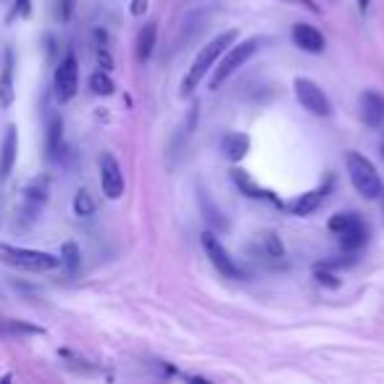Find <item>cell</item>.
Returning <instances> with one entry per match:
<instances>
[{"label":"cell","instance_id":"obj_1","mask_svg":"<svg viewBox=\"0 0 384 384\" xmlns=\"http://www.w3.org/2000/svg\"><path fill=\"white\" fill-rule=\"evenodd\" d=\"M237 40H239L237 29H226V32H221L219 37H213L205 48H200L198 55H195V61H192V66H190V71H187L185 82H182V95L195 93L200 80H203V77L213 68V64L219 61V55H224L226 48H232Z\"/></svg>","mask_w":384,"mask_h":384},{"label":"cell","instance_id":"obj_2","mask_svg":"<svg viewBox=\"0 0 384 384\" xmlns=\"http://www.w3.org/2000/svg\"><path fill=\"white\" fill-rule=\"evenodd\" d=\"M0 261L8 266H16V268H24V271H35V274L53 271V268L61 266V258L53 255V253L16 248V245H6V242H0Z\"/></svg>","mask_w":384,"mask_h":384},{"label":"cell","instance_id":"obj_3","mask_svg":"<svg viewBox=\"0 0 384 384\" xmlns=\"http://www.w3.org/2000/svg\"><path fill=\"white\" fill-rule=\"evenodd\" d=\"M264 45V37H248L242 42H235L232 48L224 51V58L219 61V66L213 68V77H211V90H219L239 66H245L250 61L253 55L258 53V48Z\"/></svg>","mask_w":384,"mask_h":384},{"label":"cell","instance_id":"obj_4","mask_svg":"<svg viewBox=\"0 0 384 384\" xmlns=\"http://www.w3.org/2000/svg\"><path fill=\"white\" fill-rule=\"evenodd\" d=\"M345 166H347V174H350V182L358 190V195H363L366 200H374L382 195V179L374 169L366 156H360L356 150H350L345 156Z\"/></svg>","mask_w":384,"mask_h":384},{"label":"cell","instance_id":"obj_5","mask_svg":"<svg viewBox=\"0 0 384 384\" xmlns=\"http://www.w3.org/2000/svg\"><path fill=\"white\" fill-rule=\"evenodd\" d=\"M80 87V64H77V55L66 53L61 58V64L53 74V95L58 103H68Z\"/></svg>","mask_w":384,"mask_h":384},{"label":"cell","instance_id":"obj_6","mask_svg":"<svg viewBox=\"0 0 384 384\" xmlns=\"http://www.w3.org/2000/svg\"><path fill=\"white\" fill-rule=\"evenodd\" d=\"M200 245H203V250L208 255V261L211 266L226 279H242V268L235 264V258L226 253V248L221 245V239L216 237L213 232H203L200 235Z\"/></svg>","mask_w":384,"mask_h":384},{"label":"cell","instance_id":"obj_7","mask_svg":"<svg viewBox=\"0 0 384 384\" xmlns=\"http://www.w3.org/2000/svg\"><path fill=\"white\" fill-rule=\"evenodd\" d=\"M295 98H298V103H300L308 113H313V116H331L329 98L324 95V90H321L313 80L298 77V80H295Z\"/></svg>","mask_w":384,"mask_h":384},{"label":"cell","instance_id":"obj_8","mask_svg":"<svg viewBox=\"0 0 384 384\" xmlns=\"http://www.w3.org/2000/svg\"><path fill=\"white\" fill-rule=\"evenodd\" d=\"M100 187H103V195L111 200H119L124 195V174H121L119 161L111 153L100 156Z\"/></svg>","mask_w":384,"mask_h":384},{"label":"cell","instance_id":"obj_9","mask_svg":"<svg viewBox=\"0 0 384 384\" xmlns=\"http://www.w3.org/2000/svg\"><path fill=\"white\" fill-rule=\"evenodd\" d=\"M331 185H334V179H327L324 185H318L316 190H311V192H305V195H300V198H295L292 203H282V208L284 211H290L292 216H308V213H313L327 200V195H329V190H331Z\"/></svg>","mask_w":384,"mask_h":384},{"label":"cell","instance_id":"obj_10","mask_svg":"<svg viewBox=\"0 0 384 384\" xmlns=\"http://www.w3.org/2000/svg\"><path fill=\"white\" fill-rule=\"evenodd\" d=\"M48 195H51V179L48 176H37V179L29 182L27 190H24V213L29 219H35L40 213Z\"/></svg>","mask_w":384,"mask_h":384},{"label":"cell","instance_id":"obj_11","mask_svg":"<svg viewBox=\"0 0 384 384\" xmlns=\"http://www.w3.org/2000/svg\"><path fill=\"white\" fill-rule=\"evenodd\" d=\"M16 156H19V132L14 124L6 127L3 134V145H0V179H8L16 166Z\"/></svg>","mask_w":384,"mask_h":384},{"label":"cell","instance_id":"obj_12","mask_svg":"<svg viewBox=\"0 0 384 384\" xmlns=\"http://www.w3.org/2000/svg\"><path fill=\"white\" fill-rule=\"evenodd\" d=\"M292 42L300 48V51H305V53H324V35L318 32L316 27H311V24H295L292 27Z\"/></svg>","mask_w":384,"mask_h":384},{"label":"cell","instance_id":"obj_13","mask_svg":"<svg viewBox=\"0 0 384 384\" xmlns=\"http://www.w3.org/2000/svg\"><path fill=\"white\" fill-rule=\"evenodd\" d=\"M366 242H369V229L360 219H356L347 229L340 232V245H342L345 253H358Z\"/></svg>","mask_w":384,"mask_h":384},{"label":"cell","instance_id":"obj_14","mask_svg":"<svg viewBox=\"0 0 384 384\" xmlns=\"http://www.w3.org/2000/svg\"><path fill=\"white\" fill-rule=\"evenodd\" d=\"M250 150V137L245 132H226L221 137V153L229 161H242Z\"/></svg>","mask_w":384,"mask_h":384},{"label":"cell","instance_id":"obj_15","mask_svg":"<svg viewBox=\"0 0 384 384\" xmlns=\"http://www.w3.org/2000/svg\"><path fill=\"white\" fill-rule=\"evenodd\" d=\"M360 116L369 127H379L384 121V98L376 93L360 95Z\"/></svg>","mask_w":384,"mask_h":384},{"label":"cell","instance_id":"obj_16","mask_svg":"<svg viewBox=\"0 0 384 384\" xmlns=\"http://www.w3.org/2000/svg\"><path fill=\"white\" fill-rule=\"evenodd\" d=\"M45 150H48L51 161H61V156H64V121H61V116H51V121H48Z\"/></svg>","mask_w":384,"mask_h":384},{"label":"cell","instance_id":"obj_17","mask_svg":"<svg viewBox=\"0 0 384 384\" xmlns=\"http://www.w3.org/2000/svg\"><path fill=\"white\" fill-rule=\"evenodd\" d=\"M232 182L239 187V192H242V195H248V198H255V200H258V198H271L279 205V208H282V203H279V200L274 198L271 192H266V190L258 185V182H253V176L248 172H242V169H235V172H232Z\"/></svg>","mask_w":384,"mask_h":384},{"label":"cell","instance_id":"obj_18","mask_svg":"<svg viewBox=\"0 0 384 384\" xmlns=\"http://www.w3.org/2000/svg\"><path fill=\"white\" fill-rule=\"evenodd\" d=\"M0 334L3 337H42L45 329L37 324L21 321V318H3L0 321Z\"/></svg>","mask_w":384,"mask_h":384},{"label":"cell","instance_id":"obj_19","mask_svg":"<svg viewBox=\"0 0 384 384\" xmlns=\"http://www.w3.org/2000/svg\"><path fill=\"white\" fill-rule=\"evenodd\" d=\"M14 53L8 51L6 53V66H3V74H0V106L11 108L14 103Z\"/></svg>","mask_w":384,"mask_h":384},{"label":"cell","instance_id":"obj_20","mask_svg":"<svg viewBox=\"0 0 384 384\" xmlns=\"http://www.w3.org/2000/svg\"><path fill=\"white\" fill-rule=\"evenodd\" d=\"M156 40H158V27L150 21L145 27L140 29V35H137V61L140 64H145L150 53L156 51Z\"/></svg>","mask_w":384,"mask_h":384},{"label":"cell","instance_id":"obj_21","mask_svg":"<svg viewBox=\"0 0 384 384\" xmlns=\"http://www.w3.org/2000/svg\"><path fill=\"white\" fill-rule=\"evenodd\" d=\"M200 208H203V213H205V221H208L213 229H219V232H226V229H229L226 216L221 211H216V208H213V203L205 198V195H200Z\"/></svg>","mask_w":384,"mask_h":384},{"label":"cell","instance_id":"obj_22","mask_svg":"<svg viewBox=\"0 0 384 384\" xmlns=\"http://www.w3.org/2000/svg\"><path fill=\"white\" fill-rule=\"evenodd\" d=\"M82 264V250L77 242H64V248H61V266H66L68 274H74Z\"/></svg>","mask_w":384,"mask_h":384},{"label":"cell","instance_id":"obj_23","mask_svg":"<svg viewBox=\"0 0 384 384\" xmlns=\"http://www.w3.org/2000/svg\"><path fill=\"white\" fill-rule=\"evenodd\" d=\"M90 90H93L95 95H100V98H108V95H113L116 84L108 77V71L100 68V71H95L93 77H90Z\"/></svg>","mask_w":384,"mask_h":384},{"label":"cell","instance_id":"obj_24","mask_svg":"<svg viewBox=\"0 0 384 384\" xmlns=\"http://www.w3.org/2000/svg\"><path fill=\"white\" fill-rule=\"evenodd\" d=\"M74 213H77L80 219H90L95 213V200L87 190H80V192L74 195Z\"/></svg>","mask_w":384,"mask_h":384},{"label":"cell","instance_id":"obj_25","mask_svg":"<svg viewBox=\"0 0 384 384\" xmlns=\"http://www.w3.org/2000/svg\"><path fill=\"white\" fill-rule=\"evenodd\" d=\"M261 242H264V250L268 258H284V245H282V239L274 232H266Z\"/></svg>","mask_w":384,"mask_h":384},{"label":"cell","instance_id":"obj_26","mask_svg":"<svg viewBox=\"0 0 384 384\" xmlns=\"http://www.w3.org/2000/svg\"><path fill=\"white\" fill-rule=\"evenodd\" d=\"M356 219H358V213H334V216L329 219V229L334 232V235H340V232L347 229Z\"/></svg>","mask_w":384,"mask_h":384},{"label":"cell","instance_id":"obj_27","mask_svg":"<svg viewBox=\"0 0 384 384\" xmlns=\"http://www.w3.org/2000/svg\"><path fill=\"white\" fill-rule=\"evenodd\" d=\"M74 6H77V0H58V6H55L58 21H68L71 14H74Z\"/></svg>","mask_w":384,"mask_h":384},{"label":"cell","instance_id":"obj_28","mask_svg":"<svg viewBox=\"0 0 384 384\" xmlns=\"http://www.w3.org/2000/svg\"><path fill=\"white\" fill-rule=\"evenodd\" d=\"M316 279H318V284H327V287H331V290L340 287V279L334 277L329 268H316Z\"/></svg>","mask_w":384,"mask_h":384},{"label":"cell","instance_id":"obj_29","mask_svg":"<svg viewBox=\"0 0 384 384\" xmlns=\"http://www.w3.org/2000/svg\"><path fill=\"white\" fill-rule=\"evenodd\" d=\"M353 264H356V258L347 255V258H329V261H321V264H316V268H342V266H353Z\"/></svg>","mask_w":384,"mask_h":384},{"label":"cell","instance_id":"obj_30","mask_svg":"<svg viewBox=\"0 0 384 384\" xmlns=\"http://www.w3.org/2000/svg\"><path fill=\"white\" fill-rule=\"evenodd\" d=\"M32 14V0H16L14 3V11H11V16L8 19H27V16Z\"/></svg>","mask_w":384,"mask_h":384},{"label":"cell","instance_id":"obj_31","mask_svg":"<svg viewBox=\"0 0 384 384\" xmlns=\"http://www.w3.org/2000/svg\"><path fill=\"white\" fill-rule=\"evenodd\" d=\"M129 11H132V16H143L147 11V0H132Z\"/></svg>","mask_w":384,"mask_h":384},{"label":"cell","instance_id":"obj_32","mask_svg":"<svg viewBox=\"0 0 384 384\" xmlns=\"http://www.w3.org/2000/svg\"><path fill=\"white\" fill-rule=\"evenodd\" d=\"M369 6H371V0H358V11H360V14H366Z\"/></svg>","mask_w":384,"mask_h":384},{"label":"cell","instance_id":"obj_33","mask_svg":"<svg viewBox=\"0 0 384 384\" xmlns=\"http://www.w3.org/2000/svg\"><path fill=\"white\" fill-rule=\"evenodd\" d=\"M298 3H303V6H308V8L313 11V14H318V6L313 3V0H298Z\"/></svg>","mask_w":384,"mask_h":384},{"label":"cell","instance_id":"obj_34","mask_svg":"<svg viewBox=\"0 0 384 384\" xmlns=\"http://www.w3.org/2000/svg\"><path fill=\"white\" fill-rule=\"evenodd\" d=\"M382 156H384V140H382Z\"/></svg>","mask_w":384,"mask_h":384}]
</instances>
